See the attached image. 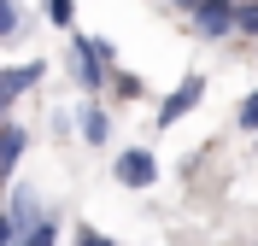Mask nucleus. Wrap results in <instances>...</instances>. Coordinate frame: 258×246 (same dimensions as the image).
Wrapping results in <instances>:
<instances>
[{
	"label": "nucleus",
	"mask_w": 258,
	"mask_h": 246,
	"mask_svg": "<svg viewBox=\"0 0 258 246\" xmlns=\"http://www.w3.org/2000/svg\"><path fill=\"white\" fill-rule=\"evenodd\" d=\"M235 30H241V35H258V0H241V6H235Z\"/></svg>",
	"instance_id": "9b49d317"
},
{
	"label": "nucleus",
	"mask_w": 258,
	"mask_h": 246,
	"mask_svg": "<svg viewBox=\"0 0 258 246\" xmlns=\"http://www.w3.org/2000/svg\"><path fill=\"white\" fill-rule=\"evenodd\" d=\"M18 158H24V129H18V123H0V176H6Z\"/></svg>",
	"instance_id": "0eeeda50"
},
{
	"label": "nucleus",
	"mask_w": 258,
	"mask_h": 246,
	"mask_svg": "<svg viewBox=\"0 0 258 246\" xmlns=\"http://www.w3.org/2000/svg\"><path fill=\"white\" fill-rule=\"evenodd\" d=\"M12 240H18V223H12L6 211H0V246H12Z\"/></svg>",
	"instance_id": "dca6fc26"
},
{
	"label": "nucleus",
	"mask_w": 258,
	"mask_h": 246,
	"mask_svg": "<svg viewBox=\"0 0 258 246\" xmlns=\"http://www.w3.org/2000/svg\"><path fill=\"white\" fill-rule=\"evenodd\" d=\"M182 6H188V12H194V6H200V0H182Z\"/></svg>",
	"instance_id": "f3484780"
},
{
	"label": "nucleus",
	"mask_w": 258,
	"mask_h": 246,
	"mask_svg": "<svg viewBox=\"0 0 258 246\" xmlns=\"http://www.w3.org/2000/svg\"><path fill=\"white\" fill-rule=\"evenodd\" d=\"M241 129H252V135H258V88L241 100Z\"/></svg>",
	"instance_id": "4468645a"
},
{
	"label": "nucleus",
	"mask_w": 258,
	"mask_h": 246,
	"mask_svg": "<svg viewBox=\"0 0 258 246\" xmlns=\"http://www.w3.org/2000/svg\"><path fill=\"white\" fill-rule=\"evenodd\" d=\"M53 240H59V229H53V217H41V223H35V229H24L12 246H53Z\"/></svg>",
	"instance_id": "1a4fd4ad"
},
{
	"label": "nucleus",
	"mask_w": 258,
	"mask_h": 246,
	"mask_svg": "<svg viewBox=\"0 0 258 246\" xmlns=\"http://www.w3.org/2000/svg\"><path fill=\"white\" fill-rule=\"evenodd\" d=\"M18 30H24V12H18L12 0H0V41H12Z\"/></svg>",
	"instance_id": "9d476101"
},
{
	"label": "nucleus",
	"mask_w": 258,
	"mask_h": 246,
	"mask_svg": "<svg viewBox=\"0 0 258 246\" xmlns=\"http://www.w3.org/2000/svg\"><path fill=\"white\" fill-rule=\"evenodd\" d=\"M47 18L59 24V30H71V18H77V6H71V0H47Z\"/></svg>",
	"instance_id": "f8f14e48"
},
{
	"label": "nucleus",
	"mask_w": 258,
	"mask_h": 246,
	"mask_svg": "<svg viewBox=\"0 0 258 246\" xmlns=\"http://www.w3.org/2000/svg\"><path fill=\"white\" fill-rule=\"evenodd\" d=\"M6 217L18 223V234L35 229V223H41V199H35V188H24V182H18V188H12V205H6Z\"/></svg>",
	"instance_id": "423d86ee"
},
{
	"label": "nucleus",
	"mask_w": 258,
	"mask_h": 246,
	"mask_svg": "<svg viewBox=\"0 0 258 246\" xmlns=\"http://www.w3.org/2000/svg\"><path fill=\"white\" fill-rule=\"evenodd\" d=\"M112 88H117L123 100H135V94H141V82H135V76H112Z\"/></svg>",
	"instance_id": "2eb2a0df"
},
{
	"label": "nucleus",
	"mask_w": 258,
	"mask_h": 246,
	"mask_svg": "<svg viewBox=\"0 0 258 246\" xmlns=\"http://www.w3.org/2000/svg\"><path fill=\"white\" fill-rule=\"evenodd\" d=\"M35 82H41V59H35V65H0V112H6L18 94H30Z\"/></svg>",
	"instance_id": "39448f33"
},
{
	"label": "nucleus",
	"mask_w": 258,
	"mask_h": 246,
	"mask_svg": "<svg viewBox=\"0 0 258 246\" xmlns=\"http://www.w3.org/2000/svg\"><path fill=\"white\" fill-rule=\"evenodd\" d=\"M77 246H112V234H100V229H88V223H77V234H71Z\"/></svg>",
	"instance_id": "ddd939ff"
},
{
	"label": "nucleus",
	"mask_w": 258,
	"mask_h": 246,
	"mask_svg": "<svg viewBox=\"0 0 258 246\" xmlns=\"http://www.w3.org/2000/svg\"><path fill=\"white\" fill-rule=\"evenodd\" d=\"M64 65L71 76L94 94L100 82H106V65H112V41H88V35H71V47H64Z\"/></svg>",
	"instance_id": "f257e3e1"
},
{
	"label": "nucleus",
	"mask_w": 258,
	"mask_h": 246,
	"mask_svg": "<svg viewBox=\"0 0 258 246\" xmlns=\"http://www.w3.org/2000/svg\"><path fill=\"white\" fill-rule=\"evenodd\" d=\"M194 30L206 35V41L235 35V0H200V6H194Z\"/></svg>",
	"instance_id": "7ed1b4c3"
},
{
	"label": "nucleus",
	"mask_w": 258,
	"mask_h": 246,
	"mask_svg": "<svg viewBox=\"0 0 258 246\" xmlns=\"http://www.w3.org/2000/svg\"><path fill=\"white\" fill-rule=\"evenodd\" d=\"M200 94H206V76H188V82L176 88V94H170V100L159 106V129H176V117H188L194 106H200Z\"/></svg>",
	"instance_id": "20e7f679"
},
{
	"label": "nucleus",
	"mask_w": 258,
	"mask_h": 246,
	"mask_svg": "<svg viewBox=\"0 0 258 246\" xmlns=\"http://www.w3.org/2000/svg\"><path fill=\"white\" fill-rule=\"evenodd\" d=\"M106 135H112V117L100 112V106H88V112H82V141H88V147H106Z\"/></svg>",
	"instance_id": "6e6552de"
},
{
	"label": "nucleus",
	"mask_w": 258,
	"mask_h": 246,
	"mask_svg": "<svg viewBox=\"0 0 258 246\" xmlns=\"http://www.w3.org/2000/svg\"><path fill=\"white\" fill-rule=\"evenodd\" d=\"M112 176L123 182V188H153V182H159V158H153L147 147H129V152H117Z\"/></svg>",
	"instance_id": "f03ea898"
}]
</instances>
